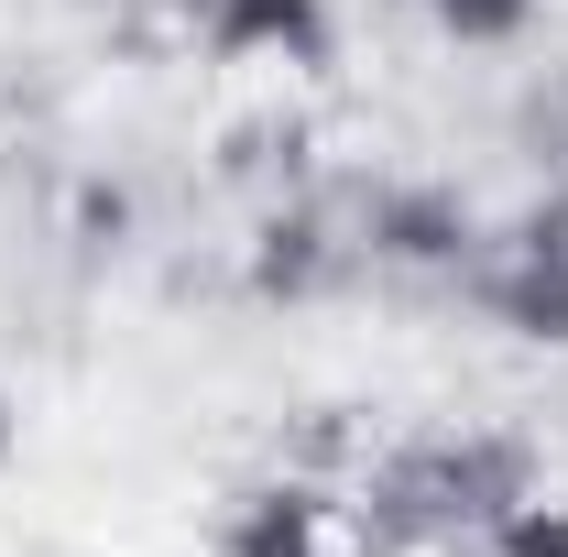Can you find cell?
I'll return each instance as SVG.
<instances>
[{
	"label": "cell",
	"instance_id": "obj_1",
	"mask_svg": "<svg viewBox=\"0 0 568 557\" xmlns=\"http://www.w3.org/2000/svg\"><path fill=\"white\" fill-rule=\"evenodd\" d=\"M525 492L536 470L514 437H426L372 470V525L383 536H493Z\"/></svg>",
	"mask_w": 568,
	"mask_h": 557
},
{
	"label": "cell",
	"instance_id": "obj_4",
	"mask_svg": "<svg viewBox=\"0 0 568 557\" xmlns=\"http://www.w3.org/2000/svg\"><path fill=\"white\" fill-rule=\"evenodd\" d=\"M197 33H209V55L230 67H328V44H339V11L328 0H197Z\"/></svg>",
	"mask_w": 568,
	"mask_h": 557
},
{
	"label": "cell",
	"instance_id": "obj_9",
	"mask_svg": "<svg viewBox=\"0 0 568 557\" xmlns=\"http://www.w3.org/2000/svg\"><path fill=\"white\" fill-rule=\"evenodd\" d=\"M547 209L568 219V142H558V153H547Z\"/></svg>",
	"mask_w": 568,
	"mask_h": 557
},
{
	"label": "cell",
	"instance_id": "obj_5",
	"mask_svg": "<svg viewBox=\"0 0 568 557\" xmlns=\"http://www.w3.org/2000/svg\"><path fill=\"white\" fill-rule=\"evenodd\" d=\"M219 557H328V492L317 482H252L219 514Z\"/></svg>",
	"mask_w": 568,
	"mask_h": 557
},
{
	"label": "cell",
	"instance_id": "obj_2",
	"mask_svg": "<svg viewBox=\"0 0 568 557\" xmlns=\"http://www.w3.org/2000/svg\"><path fill=\"white\" fill-rule=\"evenodd\" d=\"M481 317H493L503 340L568 350V219L558 209L514 219V241L481 252Z\"/></svg>",
	"mask_w": 568,
	"mask_h": 557
},
{
	"label": "cell",
	"instance_id": "obj_10",
	"mask_svg": "<svg viewBox=\"0 0 568 557\" xmlns=\"http://www.w3.org/2000/svg\"><path fill=\"white\" fill-rule=\"evenodd\" d=\"M0 448H11V405H0Z\"/></svg>",
	"mask_w": 568,
	"mask_h": 557
},
{
	"label": "cell",
	"instance_id": "obj_7",
	"mask_svg": "<svg viewBox=\"0 0 568 557\" xmlns=\"http://www.w3.org/2000/svg\"><path fill=\"white\" fill-rule=\"evenodd\" d=\"M481 557H568V503H547V492H525V503L503 514L493 536H481Z\"/></svg>",
	"mask_w": 568,
	"mask_h": 557
},
{
	"label": "cell",
	"instance_id": "obj_8",
	"mask_svg": "<svg viewBox=\"0 0 568 557\" xmlns=\"http://www.w3.org/2000/svg\"><path fill=\"white\" fill-rule=\"evenodd\" d=\"M426 22H437L448 44H514V33L536 22V0H426Z\"/></svg>",
	"mask_w": 568,
	"mask_h": 557
},
{
	"label": "cell",
	"instance_id": "obj_3",
	"mask_svg": "<svg viewBox=\"0 0 568 557\" xmlns=\"http://www.w3.org/2000/svg\"><path fill=\"white\" fill-rule=\"evenodd\" d=\"M361 241H372V263H394V274H470V263H481V219H470L459 186H437V175L372 186Z\"/></svg>",
	"mask_w": 568,
	"mask_h": 557
},
{
	"label": "cell",
	"instance_id": "obj_6",
	"mask_svg": "<svg viewBox=\"0 0 568 557\" xmlns=\"http://www.w3.org/2000/svg\"><path fill=\"white\" fill-rule=\"evenodd\" d=\"M328 263H339V241H328V219H317V209H274L263 230H252V295H263V306L317 295Z\"/></svg>",
	"mask_w": 568,
	"mask_h": 557
}]
</instances>
